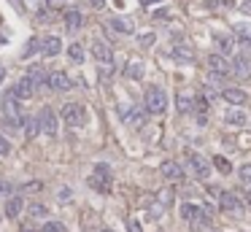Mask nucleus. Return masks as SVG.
Returning a JSON list of instances; mask_svg holds the SVG:
<instances>
[{
  "instance_id": "f257e3e1",
  "label": "nucleus",
  "mask_w": 251,
  "mask_h": 232,
  "mask_svg": "<svg viewBox=\"0 0 251 232\" xmlns=\"http://www.w3.org/2000/svg\"><path fill=\"white\" fill-rule=\"evenodd\" d=\"M143 108L149 111L152 116H159L168 111V95H165L162 87H146V92H143Z\"/></svg>"
},
{
  "instance_id": "f03ea898",
  "label": "nucleus",
  "mask_w": 251,
  "mask_h": 232,
  "mask_svg": "<svg viewBox=\"0 0 251 232\" xmlns=\"http://www.w3.org/2000/svg\"><path fill=\"white\" fill-rule=\"evenodd\" d=\"M89 186H92L97 194H111V189H114V173H111V168H108V165H103V162L95 165V173L89 175Z\"/></svg>"
},
{
  "instance_id": "7ed1b4c3",
  "label": "nucleus",
  "mask_w": 251,
  "mask_h": 232,
  "mask_svg": "<svg viewBox=\"0 0 251 232\" xmlns=\"http://www.w3.org/2000/svg\"><path fill=\"white\" fill-rule=\"evenodd\" d=\"M187 168H189V173H192L197 181H208V175H211V162L203 157V154H197V151H189V154H187Z\"/></svg>"
},
{
  "instance_id": "20e7f679",
  "label": "nucleus",
  "mask_w": 251,
  "mask_h": 232,
  "mask_svg": "<svg viewBox=\"0 0 251 232\" xmlns=\"http://www.w3.org/2000/svg\"><path fill=\"white\" fill-rule=\"evenodd\" d=\"M119 116H122V119H124V122H127L133 130H140L143 124H146L149 111H146V108H138V105H119Z\"/></svg>"
},
{
  "instance_id": "39448f33",
  "label": "nucleus",
  "mask_w": 251,
  "mask_h": 232,
  "mask_svg": "<svg viewBox=\"0 0 251 232\" xmlns=\"http://www.w3.org/2000/svg\"><path fill=\"white\" fill-rule=\"evenodd\" d=\"M62 122L68 127H81L87 122V111H84L81 103H65L62 105Z\"/></svg>"
},
{
  "instance_id": "423d86ee",
  "label": "nucleus",
  "mask_w": 251,
  "mask_h": 232,
  "mask_svg": "<svg viewBox=\"0 0 251 232\" xmlns=\"http://www.w3.org/2000/svg\"><path fill=\"white\" fill-rule=\"evenodd\" d=\"M216 203H219V211H224V213H232V216L243 213V200L238 194H232V192H219Z\"/></svg>"
},
{
  "instance_id": "0eeeda50",
  "label": "nucleus",
  "mask_w": 251,
  "mask_h": 232,
  "mask_svg": "<svg viewBox=\"0 0 251 232\" xmlns=\"http://www.w3.org/2000/svg\"><path fill=\"white\" fill-rule=\"evenodd\" d=\"M205 65H208V70L211 73H219V76H232V62H230L224 54H219V52H213V54H208L205 57Z\"/></svg>"
},
{
  "instance_id": "6e6552de",
  "label": "nucleus",
  "mask_w": 251,
  "mask_h": 232,
  "mask_svg": "<svg viewBox=\"0 0 251 232\" xmlns=\"http://www.w3.org/2000/svg\"><path fill=\"white\" fill-rule=\"evenodd\" d=\"M159 173L168 181H173V184H181L184 175H187V168H184L181 162H175V159H165V162L159 165Z\"/></svg>"
},
{
  "instance_id": "1a4fd4ad",
  "label": "nucleus",
  "mask_w": 251,
  "mask_h": 232,
  "mask_svg": "<svg viewBox=\"0 0 251 232\" xmlns=\"http://www.w3.org/2000/svg\"><path fill=\"white\" fill-rule=\"evenodd\" d=\"M38 122H41V130L49 135V138H54L57 135V114H54L49 105H43L41 114H38Z\"/></svg>"
},
{
  "instance_id": "9d476101",
  "label": "nucleus",
  "mask_w": 251,
  "mask_h": 232,
  "mask_svg": "<svg viewBox=\"0 0 251 232\" xmlns=\"http://www.w3.org/2000/svg\"><path fill=\"white\" fill-rule=\"evenodd\" d=\"M8 95H14L17 100H30V97L35 95V84L30 81L27 76H24V78H19V81L14 84L11 89H8Z\"/></svg>"
},
{
  "instance_id": "9b49d317",
  "label": "nucleus",
  "mask_w": 251,
  "mask_h": 232,
  "mask_svg": "<svg viewBox=\"0 0 251 232\" xmlns=\"http://www.w3.org/2000/svg\"><path fill=\"white\" fill-rule=\"evenodd\" d=\"M70 87H73V81H70L68 73H62V70H52V73H49V89H54V92H68Z\"/></svg>"
},
{
  "instance_id": "f8f14e48",
  "label": "nucleus",
  "mask_w": 251,
  "mask_h": 232,
  "mask_svg": "<svg viewBox=\"0 0 251 232\" xmlns=\"http://www.w3.org/2000/svg\"><path fill=\"white\" fill-rule=\"evenodd\" d=\"M92 57L97 59L100 65H114V49L103 41H95L92 43Z\"/></svg>"
},
{
  "instance_id": "ddd939ff",
  "label": "nucleus",
  "mask_w": 251,
  "mask_h": 232,
  "mask_svg": "<svg viewBox=\"0 0 251 232\" xmlns=\"http://www.w3.org/2000/svg\"><path fill=\"white\" fill-rule=\"evenodd\" d=\"M170 54H173V59L178 65H192L194 62V49L189 46V43H175Z\"/></svg>"
},
{
  "instance_id": "4468645a",
  "label": "nucleus",
  "mask_w": 251,
  "mask_h": 232,
  "mask_svg": "<svg viewBox=\"0 0 251 232\" xmlns=\"http://www.w3.org/2000/svg\"><path fill=\"white\" fill-rule=\"evenodd\" d=\"M232 76H238L240 81L251 78V59L246 57V54H238V57L232 59Z\"/></svg>"
},
{
  "instance_id": "2eb2a0df",
  "label": "nucleus",
  "mask_w": 251,
  "mask_h": 232,
  "mask_svg": "<svg viewBox=\"0 0 251 232\" xmlns=\"http://www.w3.org/2000/svg\"><path fill=\"white\" fill-rule=\"evenodd\" d=\"M222 97L227 100L230 105H235V108H240V105H246V100H249V95H246L243 89H238V87H224V89H222Z\"/></svg>"
},
{
  "instance_id": "dca6fc26",
  "label": "nucleus",
  "mask_w": 251,
  "mask_h": 232,
  "mask_svg": "<svg viewBox=\"0 0 251 232\" xmlns=\"http://www.w3.org/2000/svg\"><path fill=\"white\" fill-rule=\"evenodd\" d=\"M105 24H108L111 30H116V33H122V35H133L135 33V22L127 19V17H111Z\"/></svg>"
},
{
  "instance_id": "f3484780",
  "label": "nucleus",
  "mask_w": 251,
  "mask_h": 232,
  "mask_svg": "<svg viewBox=\"0 0 251 232\" xmlns=\"http://www.w3.org/2000/svg\"><path fill=\"white\" fill-rule=\"evenodd\" d=\"M224 122H227L230 127H246V124H249V114H246L243 108H230L227 114H224Z\"/></svg>"
},
{
  "instance_id": "a211bd4d",
  "label": "nucleus",
  "mask_w": 251,
  "mask_h": 232,
  "mask_svg": "<svg viewBox=\"0 0 251 232\" xmlns=\"http://www.w3.org/2000/svg\"><path fill=\"white\" fill-rule=\"evenodd\" d=\"M27 78L35 84V87H49V73L41 68V65H30V70H27Z\"/></svg>"
},
{
  "instance_id": "6ab92c4d",
  "label": "nucleus",
  "mask_w": 251,
  "mask_h": 232,
  "mask_svg": "<svg viewBox=\"0 0 251 232\" xmlns=\"http://www.w3.org/2000/svg\"><path fill=\"white\" fill-rule=\"evenodd\" d=\"M175 111L181 116H189V114H194V97L192 95H175Z\"/></svg>"
},
{
  "instance_id": "aec40b11",
  "label": "nucleus",
  "mask_w": 251,
  "mask_h": 232,
  "mask_svg": "<svg viewBox=\"0 0 251 232\" xmlns=\"http://www.w3.org/2000/svg\"><path fill=\"white\" fill-rule=\"evenodd\" d=\"M81 24H84V17H81L78 8H68V11H65V27H68L70 33L81 30Z\"/></svg>"
},
{
  "instance_id": "412c9836",
  "label": "nucleus",
  "mask_w": 251,
  "mask_h": 232,
  "mask_svg": "<svg viewBox=\"0 0 251 232\" xmlns=\"http://www.w3.org/2000/svg\"><path fill=\"white\" fill-rule=\"evenodd\" d=\"M213 43H216V49H219V54H232V49H235V38L232 35H222V33H216L213 35Z\"/></svg>"
},
{
  "instance_id": "4be33fe9",
  "label": "nucleus",
  "mask_w": 251,
  "mask_h": 232,
  "mask_svg": "<svg viewBox=\"0 0 251 232\" xmlns=\"http://www.w3.org/2000/svg\"><path fill=\"white\" fill-rule=\"evenodd\" d=\"M22 130H24V138L33 140L35 135L41 133V122H38V116H24V119H22Z\"/></svg>"
},
{
  "instance_id": "5701e85b",
  "label": "nucleus",
  "mask_w": 251,
  "mask_h": 232,
  "mask_svg": "<svg viewBox=\"0 0 251 232\" xmlns=\"http://www.w3.org/2000/svg\"><path fill=\"white\" fill-rule=\"evenodd\" d=\"M41 52L46 54V57H57L59 52H62V41H59L57 35H49V38H43V46Z\"/></svg>"
},
{
  "instance_id": "b1692460",
  "label": "nucleus",
  "mask_w": 251,
  "mask_h": 232,
  "mask_svg": "<svg viewBox=\"0 0 251 232\" xmlns=\"http://www.w3.org/2000/svg\"><path fill=\"white\" fill-rule=\"evenodd\" d=\"M22 208H24V197L22 194H14V197H8V203H6V216L8 219H17V216L22 213Z\"/></svg>"
},
{
  "instance_id": "393cba45",
  "label": "nucleus",
  "mask_w": 251,
  "mask_h": 232,
  "mask_svg": "<svg viewBox=\"0 0 251 232\" xmlns=\"http://www.w3.org/2000/svg\"><path fill=\"white\" fill-rule=\"evenodd\" d=\"M178 216H181L184 221H189V224H192V221L200 216V205L197 203H181V205H178Z\"/></svg>"
},
{
  "instance_id": "a878e982",
  "label": "nucleus",
  "mask_w": 251,
  "mask_h": 232,
  "mask_svg": "<svg viewBox=\"0 0 251 232\" xmlns=\"http://www.w3.org/2000/svg\"><path fill=\"white\" fill-rule=\"evenodd\" d=\"M235 38H238L246 49H251V24L249 22H238V24H235Z\"/></svg>"
},
{
  "instance_id": "bb28decb",
  "label": "nucleus",
  "mask_w": 251,
  "mask_h": 232,
  "mask_svg": "<svg viewBox=\"0 0 251 232\" xmlns=\"http://www.w3.org/2000/svg\"><path fill=\"white\" fill-rule=\"evenodd\" d=\"M124 76L127 78H133V81H138V78H143V62H127V68H124Z\"/></svg>"
},
{
  "instance_id": "cd10ccee",
  "label": "nucleus",
  "mask_w": 251,
  "mask_h": 232,
  "mask_svg": "<svg viewBox=\"0 0 251 232\" xmlns=\"http://www.w3.org/2000/svg\"><path fill=\"white\" fill-rule=\"evenodd\" d=\"M68 57H70V62L81 65L84 62V46H81V43H70V46H68Z\"/></svg>"
},
{
  "instance_id": "c85d7f7f",
  "label": "nucleus",
  "mask_w": 251,
  "mask_h": 232,
  "mask_svg": "<svg viewBox=\"0 0 251 232\" xmlns=\"http://www.w3.org/2000/svg\"><path fill=\"white\" fill-rule=\"evenodd\" d=\"M211 165H213V168H216L222 175H230V173H232V165H230V159H224L222 154H219V157H213V162H211Z\"/></svg>"
},
{
  "instance_id": "c756f323",
  "label": "nucleus",
  "mask_w": 251,
  "mask_h": 232,
  "mask_svg": "<svg viewBox=\"0 0 251 232\" xmlns=\"http://www.w3.org/2000/svg\"><path fill=\"white\" fill-rule=\"evenodd\" d=\"M41 46H43V41H38V38H30V41H27V46H24V52H22V57H24V59H27V57H33V54L38 52Z\"/></svg>"
},
{
  "instance_id": "7c9ffc66",
  "label": "nucleus",
  "mask_w": 251,
  "mask_h": 232,
  "mask_svg": "<svg viewBox=\"0 0 251 232\" xmlns=\"http://www.w3.org/2000/svg\"><path fill=\"white\" fill-rule=\"evenodd\" d=\"M30 216H33V219H43V216H49V208L46 205H30Z\"/></svg>"
},
{
  "instance_id": "2f4dec72",
  "label": "nucleus",
  "mask_w": 251,
  "mask_h": 232,
  "mask_svg": "<svg viewBox=\"0 0 251 232\" xmlns=\"http://www.w3.org/2000/svg\"><path fill=\"white\" fill-rule=\"evenodd\" d=\"M238 178H240V184H246V186L251 184V165H240V170H238Z\"/></svg>"
},
{
  "instance_id": "473e14b6",
  "label": "nucleus",
  "mask_w": 251,
  "mask_h": 232,
  "mask_svg": "<svg viewBox=\"0 0 251 232\" xmlns=\"http://www.w3.org/2000/svg\"><path fill=\"white\" fill-rule=\"evenodd\" d=\"M17 192H14V184L11 181H0V197H14Z\"/></svg>"
},
{
  "instance_id": "72a5a7b5",
  "label": "nucleus",
  "mask_w": 251,
  "mask_h": 232,
  "mask_svg": "<svg viewBox=\"0 0 251 232\" xmlns=\"http://www.w3.org/2000/svg\"><path fill=\"white\" fill-rule=\"evenodd\" d=\"M41 232H65V224L62 221H46Z\"/></svg>"
},
{
  "instance_id": "f704fd0d",
  "label": "nucleus",
  "mask_w": 251,
  "mask_h": 232,
  "mask_svg": "<svg viewBox=\"0 0 251 232\" xmlns=\"http://www.w3.org/2000/svg\"><path fill=\"white\" fill-rule=\"evenodd\" d=\"M162 213H165V205H152L149 208V219H154V221L162 219Z\"/></svg>"
},
{
  "instance_id": "c9c22d12",
  "label": "nucleus",
  "mask_w": 251,
  "mask_h": 232,
  "mask_svg": "<svg viewBox=\"0 0 251 232\" xmlns=\"http://www.w3.org/2000/svg\"><path fill=\"white\" fill-rule=\"evenodd\" d=\"M159 205H165V208H168V205H173V192H170V189L159 192Z\"/></svg>"
},
{
  "instance_id": "e433bc0d",
  "label": "nucleus",
  "mask_w": 251,
  "mask_h": 232,
  "mask_svg": "<svg viewBox=\"0 0 251 232\" xmlns=\"http://www.w3.org/2000/svg\"><path fill=\"white\" fill-rule=\"evenodd\" d=\"M8 154H11V143L0 135V157H8Z\"/></svg>"
},
{
  "instance_id": "4c0bfd02",
  "label": "nucleus",
  "mask_w": 251,
  "mask_h": 232,
  "mask_svg": "<svg viewBox=\"0 0 251 232\" xmlns=\"http://www.w3.org/2000/svg\"><path fill=\"white\" fill-rule=\"evenodd\" d=\"M127 232H143L140 221H138V219H127Z\"/></svg>"
},
{
  "instance_id": "58836bf2",
  "label": "nucleus",
  "mask_w": 251,
  "mask_h": 232,
  "mask_svg": "<svg viewBox=\"0 0 251 232\" xmlns=\"http://www.w3.org/2000/svg\"><path fill=\"white\" fill-rule=\"evenodd\" d=\"M154 38H157L154 33H146V35H140L138 41H140V46H152V43H154Z\"/></svg>"
},
{
  "instance_id": "ea45409f",
  "label": "nucleus",
  "mask_w": 251,
  "mask_h": 232,
  "mask_svg": "<svg viewBox=\"0 0 251 232\" xmlns=\"http://www.w3.org/2000/svg\"><path fill=\"white\" fill-rule=\"evenodd\" d=\"M70 194H73V192H70L68 186H62V189H59V200H62V203H68V200H70Z\"/></svg>"
},
{
  "instance_id": "a19ab883",
  "label": "nucleus",
  "mask_w": 251,
  "mask_h": 232,
  "mask_svg": "<svg viewBox=\"0 0 251 232\" xmlns=\"http://www.w3.org/2000/svg\"><path fill=\"white\" fill-rule=\"evenodd\" d=\"M240 11L251 14V0H240Z\"/></svg>"
},
{
  "instance_id": "79ce46f5",
  "label": "nucleus",
  "mask_w": 251,
  "mask_h": 232,
  "mask_svg": "<svg viewBox=\"0 0 251 232\" xmlns=\"http://www.w3.org/2000/svg\"><path fill=\"white\" fill-rule=\"evenodd\" d=\"M168 17H170V14L165 11V8H159V11H154V19H168Z\"/></svg>"
},
{
  "instance_id": "37998d69",
  "label": "nucleus",
  "mask_w": 251,
  "mask_h": 232,
  "mask_svg": "<svg viewBox=\"0 0 251 232\" xmlns=\"http://www.w3.org/2000/svg\"><path fill=\"white\" fill-rule=\"evenodd\" d=\"M8 3H11V6L17 8V11H24V3H22V0H8Z\"/></svg>"
},
{
  "instance_id": "c03bdc74",
  "label": "nucleus",
  "mask_w": 251,
  "mask_h": 232,
  "mask_svg": "<svg viewBox=\"0 0 251 232\" xmlns=\"http://www.w3.org/2000/svg\"><path fill=\"white\" fill-rule=\"evenodd\" d=\"M89 3H92L95 8H103V6H105V0H89Z\"/></svg>"
},
{
  "instance_id": "a18cd8bd",
  "label": "nucleus",
  "mask_w": 251,
  "mask_h": 232,
  "mask_svg": "<svg viewBox=\"0 0 251 232\" xmlns=\"http://www.w3.org/2000/svg\"><path fill=\"white\" fill-rule=\"evenodd\" d=\"M3 78H6V70H3V65H0V84H3Z\"/></svg>"
},
{
  "instance_id": "49530a36",
  "label": "nucleus",
  "mask_w": 251,
  "mask_h": 232,
  "mask_svg": "<svg viewBox=\"0 0 251 232\" xmlns=\"http://www.w3.org/2000/svg\"><path fill=\"white\" fill-rule=\"evenodd\" d=\"M22 232H35V230H30V227H24V230Z\"/></svg>"
},
{
  "instance_id": "de8ad7c7",
  "label": "nucleus",
  "mask_w": 251,
  "mask_h": 232,
  "mask_svg": "<svg viewBox=\"0 0 251 232\" xmlns=\"http://www.w3.org/2000/svg\"><path fill=\"white\" fill-rule=\"evenodd\" d=\"M103 232H114V230H103Z\"/></svg>"
},
{
  "instance_id": "09e8293b",
  "label": "nucleus",
  "mask_w": 251,
  "mask_h": 232,
  "mask_svg": "<svg viewBox=\"0 0 251 232\" xmlns=\"http://www.w3.org/2000/svg\"><path fill=\"white\" fill-rule=\"evenodd\" d=\"M46 3H52V0H46Z\"/></svg>"
}]
</instances>
